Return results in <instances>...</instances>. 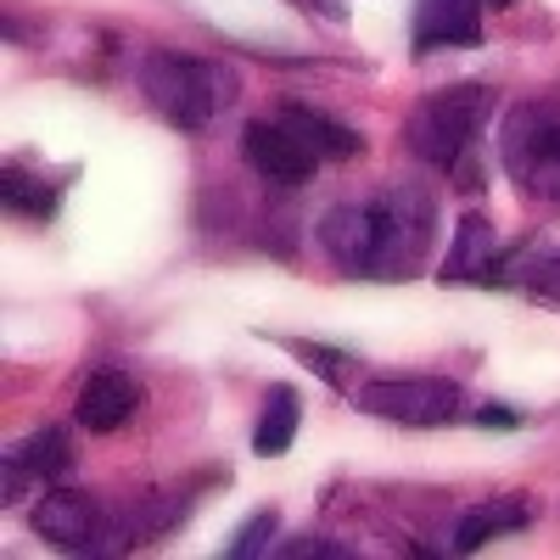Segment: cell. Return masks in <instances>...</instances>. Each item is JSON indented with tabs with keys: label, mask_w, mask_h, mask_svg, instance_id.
Returning a JSON list of instances; mask_svg holds the SVG:
<instances>
[{
	"label": "cell",
	"mask_w": 560,
	"mask_h": 560,
	"mask_svg": "<svg viewBox=\"0 0 560 560\" xmlns=\"http://www.w3.org/2000/svg\"><path fill=\"white\" fill-rule=\"evenodd\" d=\"M135 84L147 96V107L185 135H202L236 96V73L191 51H147L135 68Z\"/></svg>",
	"instance_id": "obj_1"
},
{
	"label": "cell",
	"mask_w": 560,
	"mask_h": 560,
	"mask_svg": "<svg viewBox=\"0 0 560 560\" xmlns=\"http://www.w3.org/2000/svg\"><path fill=\"white\" fill-rule=\"evenodd\" d=\"M493 113V90L488 84H448L438 96L415 102L404 118V147L432 163V168H465V152L477 147V135Z\"/></svg>",
	"instance_id": "obj_2"
},
{
	"label": "cell",
	"mask_w": 560,
	"mask_h": 560,
	"mask_svg": "<svg viewBox=\"0 0 560 560\" xmlns=\"http://www.w3.org/2000/svg\"><path fill=\"white\" fill-rule=\"evenodd\" d=\"M364 208H370V230H376L370 275L376 280H409L438 242V197L427 185H387V191L370 197Z\"/></svg>",
	"instance_id": "obj_3"
},
{
	"label": "cell",
	"mask_w": 560,
	"mask_h": 560,
	"mask_svg": "<svg viewBox=\"0 0 560 560\" xmlns=\"http://www.w3.org/2000/svg\"><path fill=\"white\" fill-rule=\"evenodd\" d=\"M499 158L510 179L538 202H560V102H522L510 107Z\"/></svg>",
	"instance_id": "obj_4"
},
{
	"label": "cell",
	"mask_w": 560,
	"mask_h": 560,
	"mask_svg": "<svg viewBox=\"0 0 560 560\" xmlns=\"http://www.w3.org/2000/svg\"><path fill=\"white\" fill-rule=\"evenodd\" d=\"M359 409L376 420H393V427H415V432L454 427V420L471 415L465 387L448 376H376L359 387Z\"/></svg>",
	"instance_id": "obj_5"
},
{
	"label": "cell",
	"mask_w": 560,
	"mask_h": 560,
	"mask_svg": "<svg viewBox=\"0 0 560 560\" xmlns=\"http://www.w3.org/2000/svg\"><path fill=\"white\" fill-rule=\"evenodd\" d=\"M28 527L51 544V549H68V555H107L113 510H107L96 493H84V488L51 482V493L28 510Z\"/></svg>",
	"instance_id": "obj_6"
},
{
	"label": "cell",
	"mask_w": 560,
	"mask_h": 560,
	"mask_svg": "<svg viewBox=\"0 0 560 560\" xmlns=\"http://www.w3.org/2000/svg\"><path fill=\"white\" fill-rule=\"evenodd\" d=\"M242 158H247L253 174L269 179V185H308L314 168L325 163L287 118H253V124L242 129Z\"/></svg>",
	"instance_id": "obj_7"
},
{
	"label": "cell",
	"mask_w": 560,
	"mask_h": 560,
	"mask_svg": "<svg viewBox=\"0 0 560 560\" xmlns=\"http://www.w3.org/2000/svg\"><path fill=\"white\" fill-rule=\"evenodd\" d=\"M68 465H73V448H68V432L62 427H45L34 438H18L7 448V493H0V499L18 504L23 488H34V482H62Z\"/></svg>",
	"instance_id": "obj_8"
},
{
	"label": "cell",
	"mask_w": 560,
	"mask_h": 560,
	"mask_svg": "<svg viewBox=\"0 0 560 560\" xmlns=\"http://www.w3.org/2000/svg\"><path fill=\"white\" fill-rule=\"evenodd\" d=\"M135 409H140V382L129 376V370H96V376L79 387L73 420H79L84 432L107 438V432H124L129 427Z\"/></svg>",
	"instance_id": "obj_9"
},
{
	"label": "cell",
	"mask_w": 560,
	"mask_h": 560,
	"mask_svg": "<svg viewBox=\"0 0 560 560\" xmlns=\"http://www.w3.org/2000/svg\"><path fill=\"white\" fill-rule=\"evenodd\" d=\"M504 269V247H499V230L493 219L482 213H465L454 224V247L443 258V280L448 287H459V280H477V287H488V280H499Z\"/></svg>",
	"instance_id": "obj_10"
},
{
	"label": "cell",
	"mask_w": 560,
	"mask_h": 560,
	"mask_svg": "<svg viewBox=\"0 0 560 560\" xmlns=\"http://www.w3.org/2000/svg\"><path fill=\"white\" fill-rule=\"evenodd\" d=\"M482 39V0H420L415 7V51H454Z\"/></svg>",
	"instance_id": "obj_11"
},
{
	"label": "cell",
	"mask_w": 560,
	"mask_h": 560,
	"mask_svg": "<svg viewBox=\"0 0 560 560\" xmlns=\"http://www.w3.org/2000/svg\"><path fill=\"white\" fill-rule=\"evenodd\" d=\"M319 247L331 253L337 269L348 275H370V247H376V230H370V208L364 202H342L319 219Z\"/></svg>",
	"instance_id": "obj_12"
},
{
	"label": "cell",
	"mask_w": 560,
	"mask_h": 560,
	"mask_svg": "<svg viewBox=\"0 0 560 560\" xmlns=\"http://www.w3.org/2000/svg\"><path fill=\"white\" fill-rule=\"evenodd\" d=\"M527 522H533V504H527V499H482V504H471V510L454 522L448 549H454V555L482 549V544H493L499 533H516V527H527Z\"/></svg>",
	"instance_id": "obj_13"
},
{
	"label": "cell",
	"mask_w": 560,
	"mask_h": 560,
	"mask_svg": "<svg viewBox=\"0 0 560 560\" xmlns=\"http://www.w3.org/2000/svg\"><path fill=\"white\" fill-rule=\"evenodd\" d=\"M298 427H303V398H298V387H269L264 393V415H258V427H253V454L258 459H280L292 448V438H298Z\"/></svg>",
	"instance_id": "obj_14"
},
{
	"label": "cell",
	"mask_w": 560,
	"mask_h": 560,
	"mask_svg": "<svg viewBox=\"0 0 560 560\" xmlns=\"http://www.w3.org/2000/svg\"><path fill=\"white\" fill-rule=\"evenodd\" d=\"M280 118H287L319 158H359V152H364V140H359L353 124L319 113V107H308V102H287V107H280Z\"/></svg>",
	"instance_id": "obj_15"
},
{
	"label": "cell",
	"mask_w": 560,
	"mask_h": 560,
	"mask_svg": "<svg viewBox=\"0 0 560 560\" xmlns=\"http://www.w3.org/2000/svg\"><path fill=\"white\" fill-rule=\"evenodd\" d=\"M0 191H7V208L23 213V219H57V179L39 185L34 174H23L18 163L0 174Z\"/></svg>",
	"instance_id": "obj_16"
},
{
	"label": "cell",
	"mask_w": 560,
	"mask_h": 560,
	"mask_svg": "<svg viewBox=\"0 0 560 560\" xmlns=\"http://www.w3.org/2000/svg\"><path fill=\"white\" fill-rule=\"evenodd\" d=\"M504 280L522 287V292H533V298H544V303H560V247H544V253L522 258Z\"/></svg>",
	"instance_id": "obj_17"
},
{
	"label": "cell",
	"mask_w": 560,
	"mask_h": 560,
	"mask_svg": "<svg viewBox=\"0 0 560 560\" xmlns=\"http://www.w3.org/2000/svg\"><path fill=\"white\" fill-rule=\"evenodd\" d=\"M280 533V516H275V510H258V516L253 522H242V533L236 538H230V560H247V555H264V549H275L269 538Z\"/></svg>",
	"instance_id": "obj_18"
},
{
	"label": "cell",
	"mask_w": 560,
	"mask_h": 560,
	"mask_svg": "<svg viewBox=\"0 0 560 560\" xmlns=\"http://www.w3.org/2000/svg\"><path fill=\"white\" fill-rule=\"evenodd\" d=\"M280 560H348L353 544L342 538H319V533H303V538H287V544H275Z\"/></svg>",
	"instance_id": "obj_19"
},
{
	"label": "cell",
	"mask_w": 560,
	"mask_h": 560,
	"mask_svg": "<svg viewBox=\"0 0 560 560\" xmlns=\"http://www.w3.org/2000/svg\"><path fill=\"white\" fill-rule=\"evenodd\" d=\"M292 353H303V359H308V370H314V376H325V382H342V370H348V353H342V348L292 342Z\"/></svg>",
	"instance_id": "obj_20"
},
{
	"label": "cell",
	"mask_w": 560,
	"mask_h": 560,
	"mask_svg": "<svg viewBox=\"0 0 560 560\" xmlns=\"http://www.w3.org/2000/svg\"><path fill=\"white\" fill-rule=\"evenodd\" d=\"M471 420H477V427H522V409H471Z\"/></svg>",
	"instance_id": "obj_21"
},
{
	"label": "cell",
	"mask_w": 560,
	"mask_h": 560,
	"mask_svg": "<svg viewBox=\"0 0 560 560\" xmlns=\"http://www.w3.org/2000/svg\"><path fill=\"white\" fill-rule=\"evenodd\" d=\"M482 7H516V0H482Z\"/></svg>",
	"instance_id": "obj_22"
}]
</instances>
